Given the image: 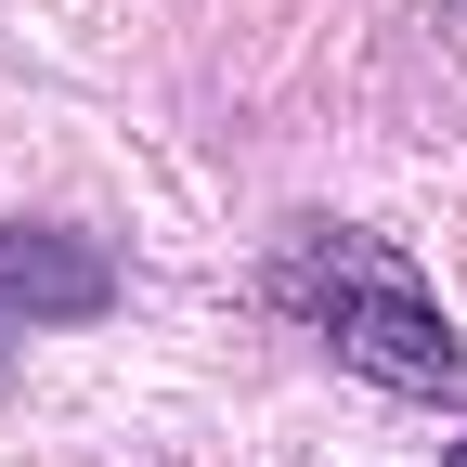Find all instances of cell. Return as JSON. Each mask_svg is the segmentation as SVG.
Instances as JSON below:
<instances>
[{"instance_id":"3957f363","label":"cell","mask_w":467,"mask_h":467,"mask_svg":"<svg viewBox=\"0 0 467 467\" xmlns=\"http://www.w3.org/2000/svg\"><path fill=\"white\" fill-rule=\"evenodd\" d=\"M454 467H467V441H454Z\"/></svg>"},{"instance_id":"7a4b0ae2","label":"cell","mask_w":467,"mask_h":467,"mask_svg":"<svg viewBox=\"0 0 467 467\" xmlns=\"http://www.w3.org/2000/svg\"><path fill=\"white\" fill-rule=\"evenodd\" d=\"M117 299V260L91 247V234H0V337L26 325H78Z\"/></svg>"},{"instance_id":"6da1fadb","label":"cell","mask_w":467,"mask_h":467,"mask_svg":"<svg viewBox=\"0 0 467 467\" xmlns=\"http://www.w3.org/2000/svg\"><path fill=\"white\" fill-rule=\"evenodd\" d=\"M273 299L299 312L337 364H364L389 389H467V350H454L441 299L416 285L402 247H377V234H299V247L273 260Z\"/></svg>"}]
</instances>
